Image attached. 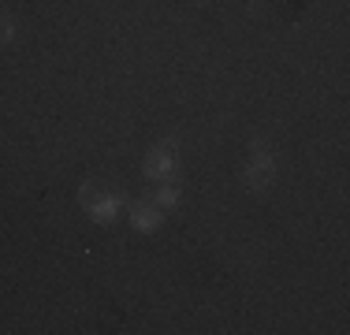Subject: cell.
I'll return each mask as SVG.
<instances>
[{
    "mask_svg": "<svg viewBox=\"0 0 350 335\" xmlns=\"http://www.w3.org/2000/svg\"><path fill=\"white\" fill-rule=\"evenodd\" d=\"M272 175H276V164H272L269 149H265V146H254V157H250V164H246V172H243L246 187L265 190V187L272 183Z\"/></svg>",
    "mask_w": 350,
    "mask_h": 335,
    "instance_id": "1",
    "label": "cell"
},
{
    "mask_svg": "<svg viewBox=\"0 0 350 335\" xmlns=\"http://www.w3.org/2000/svg\"><path fill=\"white\" fill-rule=\"evenodd\" d=\"M82 201H86V209H90V216H94L97 224H112L116 216H120V209H123V198L120 194H97V190H82Z\"/></svg>",
    "mask_w": 350,
    "mask_h": 335,
    "instance_id": "2",
    "label": "cell"
},
{
    "mask_svg": "<svg viewBox=\"0 0 350 335\" xmlns=\"http://www.w3.org/2000/svg\"><path fill=\"white\" fill-rule=\"evenodd\" d=\"M172 164H175L172 146H161V149H153V153H149L146 175H149V179H168V175H172Z\"/></svg>",
    "mask_w": 350,
    "mask_h": 335,
    "instance_id": "3",
    "label": "cell"
},
{
    "mask_svg": "<svg viewBox=\"0 0 350 335\" xmlns=\"http://www.w3.org/2000/svg\"><path fill=\"white\" fill-rule=\"evenodd\" d=\"M131 224H135L138 231L161 228V209H157V205H135V209H131Z\"/></svg>",
    "mask_w": 350,
    "mask_h": 335,
    "instance_id": "4",
    "label": "cell"
},
{
    "mask_svg": "<svg viewBox=\"0 0 350 335\" xmlns=\"http://www.w3.org/2000/svg\"><path fill=\"white\" fill-rule=\"evenodd\" d=\"M179 201V190L175 187H161V194H157V205H175Z\"/></svg>",
    "mask_w": 350,
    "mask_h": 335,
    "instance_id": "5",
    "label": "cell"
},
{
    "mask_svg": "<svg viewBox=\"0 0 350 335\" xmlns=\"http://www.w3.org/2000/svg\"><path fill=\"white\" fill-rule=\"evenodd\" d=\"M12 34H15V23L8 15H0V41H12Z\"/></svg>",
    "mask_w": 350,
    "mask_h": 335,
    "instance_id": "6",
    "label": "cell"
}]
</instances>
